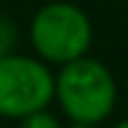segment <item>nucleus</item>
Segmentation results:
<instances>
[{"label":"nucleus","mask_w":128,"mask_h":128,"mask_svg":"<svg viewBox=\"0 0 128 128\" xmlns=\"http://www.w3.org/2000/svg\"><path fill=\"white\" fill-rule=\"evenodd\" d=\"M55 102L71 123L100 126L118 104V84L110 68L97 58H78L55 73Z\"/></svg>","instance_id":"obj_1"},{"label":"nucleus","mask_w":128,"mask_h":128,"mask_svg":"<svg viewBox=\"0 0 128 128\" xmlns=\"http://www.w3.org/2000/svg\"><path fill=\"white\" fill-rule=\"evenodd\" d=\"M94 26L81 5L71 0H52L29 21V44L47 66H66L89 55Z\"/></svg>","instance_id":"obj_2"},{"label":"nucleus","mask_w":128,"mask_h":128,"mask_svg":"<svg viewBox=\"0 0 128 128\" xmlns=\"http://www.w3.org/2000/svg\"><path fill=\"white\" fill-rule=\"evenodd\" d=\"M55 100V73L37 55L0 58V118L21 120Z\"/></svg>","instance_id":"obj_3"},{"label":"nucleus","mask_w":128,"mask_h":128,"mask_svg":"<svg viewBox=\"0 0 128 128\" xmlns=\"http://www.w3.org/2000/svg\"><path fill=\"white\" fill-rule=\"evenodd\" d=\"M16 42H18V26L13 18L0 16V58L16 52Z\"/></svg>","instance_id":"obj_4"},{"label":"nucleus","mask_w":128,"mask_h":128,"mask_svg":"<svg viewBox=\"0 0 128 128\" xmlns=\"http://www.w3.org/2000/svg\"><path fill=\"white\" fill-rule=\"evenodd\" d=\"M18 128H63L58 115H52L47 107L44 110H37V112L26 115V118L18 120Z\"/></svg>","instance_id":"obj_5"},{"label":"nucleus","mask_w":128,"mask_h":128,"mask_svg":"<svg viewBox=\"0 0 128 128\" xmlns=\"http://www.w3.org/2000/svg\"><path fill=\"white\" fill-rule=\"evenodd\" d=\"M68 128H100V126H92V123H71Z\"/></svg>","instance_id":"obj_6"},{"label":"nucleus","mask_w":128,"mask_h":128,"mask_svg":"<svg viewBox=\"0 0 128 128\" xmlns=\"http://www.w3.org/2000/svg\"><path fill=\"white\" fill-rule=\"evenodd\" d=\"M112 128H128V120H120V123H115Z\"/></svg>","instance_id":"obj_7"}]
</instances>
